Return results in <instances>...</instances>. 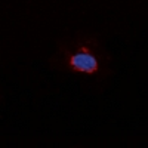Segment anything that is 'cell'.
Segmentation results:
<instances>
[{
    "label": "cell",
    "instance_id": "1",
    "mask_svg": "<svg viewBox=\"0 0 148 148\" xmlns=\"http://www.w3.org/2000/svg\"><path fill=\"white\" fill-rule=\"evenodd\" d=\"M71 65L79 70V71H83V73H95L98 70V62H96V58L89 53L86 49H83V51L74 53L71 56Z\"/></svg>",
    "mask_w": 148,
    "mask_h": 148
}]
</instances>
